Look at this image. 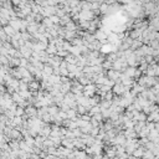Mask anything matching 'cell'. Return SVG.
I'll return each mask as SVG.
<instances>
[{
	"mask_svg": "<svg viewBox=\"0 0 159 159\" xmlns=\"http://www.w3.org/2000/svg\"><path fill=\"white\" fill-rule=\"evenodd\" d=\"M112 93L114 94V96H119V97H122V94L126 92V88H124V86L122 83H117V84H114V86L112 87Z\"/></svg>",
	"mask_w": 159,
	"mask_h": 159,
	"instance_id": "6da1fadb",
	"label": "cell"
},
{
	"mask_svg": "<svg viewBox=\"0 0 159 159\" xmlns=\"http://www.w3.org/2000/svg\"><path fill=\"white\" fill-rule=\"evenodd\" d=\"M24 112L27 118H36V116H37V110L34 106H27L26 108H24Z\"/></svg>",
	"mask_w": 159,
	"mask_h": 159,
	"instance_id": "7a4b0ae2",
	"label": "cell"
},
{
	"mask_svg": "<svg viewBox=\"0 0 159 159\" xmlns=\"http://www.w3.org/2000/svg\"><path fill=\"white\" fill-rule=\"evenodd\" d=\"M29 91L30 92H37L40 90V81H36V80H33L29 84Z\"/></svg>",
	"mask_w": 159,
	"mask_h": 159,
	"instance_id": "3957f363",
	"label": "cell"
},
{
	"mask_svg": "<svg viewBox=\"0 0 159 159\" xmlns=\"http://www.w3.org/2000/svg\"><path fill=\"white\" fill-rule=\"evenodd\" d=\"M3 31H4V34H5L8 37H14V35L16 34V31H15L11 26H9V25L4 26V27H3Z\"/></svg>",
	"mask_w": 159,
	"mask_h": 159,
	"instance_id": "277c9868",
	"label": "cell"
},
{
	"mask_svg": "<svg viewBox=\"0 0 159 159\" xmlns=\"http://www.w3.org/2000/svg\"><path fill=\"white\" fill-rule=\"evenodd\" d=\"M144 147H138L137 149H134V152L132 153V157L137 158V159H141L143 157V153H144Z\"/></svg>",
	"mask_w": 159,
	"mask_h": 159,
	"instance_id": "5b68a950",
	"label": "cell"
},
{
	"mask_svg": "<svg viewBox=\"0 0 159 159\" xmlns=\"http://www.w3.org/2000/svg\"><path fill=\"white\" fill-rule=\"evenodd\" d=\"M59 107L57 106H55V104H52V106H49L47 107V113L51 116V117H55L56 114H59Z\"/></svg>",
	"mask_w": 159,
	"mask_h": 159,
	"instance_id": "8992f818",
	"label": "cell"
},
{
	"mask_svg": "<svg viewBox=\"0 0 159 159\" xmlns=\"http://www.w3.org/2000/svg\"><path fill=\"white\" fill-rule=\"evenodd\" d=\"M98 13L100 15H104V14H108V5L106 3H102L98 8Z\"/></svg>",
	"mask_w": 159,
	"mask_h": 159,
	"instance_id": "52a82bcc",
	"label": "cell"
},
{
	"mask_svg": "<svg viewBox=\"0 0 159 159\" xmlns=\"http://www.w3.org/2000/svg\"><path fill=\"white\" fill-rule=\"evenodd\" d=\"M24 114H25L24 108H21V107H16V110H15V117H23Z\"/></svg>",
	"mask_w": 159,
	"mask_h": 159,
	"instance_id": "ba28073f",
	"label": "cell"
},
{
	"mask_svg": "<svg viewBox=\"0 0 159 159\" xmlns=\"http://www.w3.org/2000/svg\"><path fill=\"white\" fill-rule=\"evenodd\" d=\"M16 159H17V158H16Z\"/></svg>",
	"mask_w": 159,
	"mask_h": 159,
	"instance_id": "9c48e42d",
	"label": "cell"
}]
</instances>
